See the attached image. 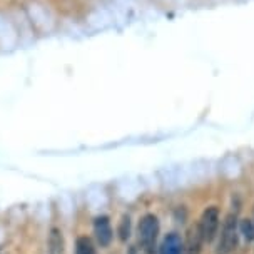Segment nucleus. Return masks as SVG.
<instances>
[{
  "mask_svg": "<svg viewBox=\"0 0 254 254\" xmlns=\"http://www.w3.org/2000/svg\"><path fill=\"white\" fill-rule=\"evenodd\" d=\"M184 241L178 233H169L159 246V254H183Z\"/></svg>",
  "mask_w": 254,
  "mask_h": 254,
  "instance_id": "obj_5",
  "label": "nucleus"
},
{
  "mask_svg": "<svg viewBox=\"0 0 254 254\" xmlns=\"http://www.w3.org/2000/svg\"><path fill=\"white\" fill-rule=\"evenodd\" d=\"M238 216L229 212L224 217L221 226V233H217V243L214 248L216 254H231L238 248L239 243V229H238Z\"/></svg>",
  "mask_w": 254,
  "mask_h": 254,
  "instance_id": "obj_2",
  "label": "nucleus"
},
{
  "mask_svg": "<svg viewBox=\"0 0 254 254\" xmlns=\"http://www.w3.org/2000/svg\"><path fill=\"white\" fill-rule=\"evenodd\" d=\"M238 229H239V236L249 243H254V221L249 219V217H243V219L238 221Z\"/></svg>",
  "mask_w": 254,
  "mask_h": 254,
  "instance_id": "obj_8",
  "label": "nucleus"
},
{
  "mask_svg": "<svg viewBox=\"0 0 254 254\" xmlns=\"http://www.w3.org/2000/svg\"><path fill=\"white\" fill-rule=\"evenodd\" d=\"M202 236H201V231H199L197 226H192L189 231H188V238H186V251L188 254H201V249H202Z\"/></svg>",
  "mask_w": 254,
  "mask_h": 254,
  "instance_id": "obj_6",
  "label": "nucleus"
},
{
  "mask_svg": "<svg viewBox=\"0 0 254 254\" xmlns=\"http://www.w3.org/2000/svg\"><path fill=\"white\" fill-rule=\"evenodd\" d=\"M64 249H65V241L62 231L52 228L49 233V254H64Z\"/></svg>",
  "mask_w": 254,
  "mask_h": 254,
  "instance_id": "obj_7",
  "label": "nucleus"
},
{
  "mask_svg": "<svg viewBox=\"0 0 254 254\" xmlns=\"http://www.w3.org/2000/svg\"><path fill=\"white\" fill-rule=\"evenodd\" d=\"M117 236L122 243H126L130 238V216L129 214H122L119 226H117Z\"/></svg>",
  "mask_w": 254,
  "mask_h": 254,
  "instance_id": "obj_10",
  "label": "nucleus"
},
{
  "mask_svg": "<svg viewBox=\"0 0 254 254\" xmlns=\"http://www.w3.org/2000/svg\"><path fill=\"white\" fill-rule=\"evenodd\" d=\"M75 254H97L92 239L87 236H80L75 241Z\"/></svg>",
  "mask_w": 254,
  "mask_h": 254,
  "instance_id": "obj_9",
  "label": "nucleus"
},
{
  "mask_svg": "<svg viewBox=\"0 0 254 254\" xmlns=\"http://www.w3.org/2000/svg\"><path fill=\"white\" fill-rule=\"evenodd\" d=\"M94 236L95 241L101 248H109L114 239V229H112L111 219L107 216H99L94 221Z\"/></svg>",
  "mask_w": 254,
  "mask_h": 254,
  "instance_id": "obj_4",
  "label": "nucleus"
},
{
  "mask_svg": "<svg viewBox=\"0 0 254 254\" xmlns=\"http://www.w3.org/2000/svg\"><path fill=\"white\" fill-rule=\"evenodd\" d=\"M159 231H161V224L156 214L149 212V214L142 216L137 224V243L139 249L146 254H154L157 248V238Z\"/></svg>",
  "mask_w": 254,
  "mask_h": 254,
  "instance_id": "obj_1",
  "label": "nucleus"
},
{
  "mask_svg": "<svg viewBox=\"0 0 254 254\" xmlns=\"http://www.w3.org/2000/svg\"><path fill=\"white\" fill-rule=\"evenodd\" d=\"M219 224H221V211L217 206H209L202 211L201 217H199L197 228L201 231L204 244L214 243L219 233Z\"/></svg>",
  "mask_w": 254,
  "mask_h": 254,
  "instance_id": "obj_3",
  "label": "nucleus"
},
{
  "mask_svg": "<svg viewBox=\"0 0 254 254\" xmlns=\"http://www.w3.org/2000/svg\"><path fill=\"white\" fill-rule=\"evenodd\" d=\"M129 254H140V251H139V248H130V251H129Z\"/></svg>",
  "mask_w": 254,
  "mask_h": 254,
  "instance_id": "obj_11",
  "label": "nucleus"
}]
</instances>
